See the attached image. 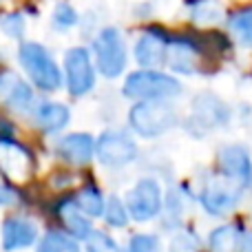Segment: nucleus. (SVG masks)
Instances as JSON below:
<instances>
[{
  "label": "nucleus",
  "mask_w": 252,
  "mask_h": 252,
  "mask_svg": "<svg viewBox=\"0 0 252 252\" xmlns=\"http://www.w3.org/2000/svg\"><path fill=\"white\" fill-rule=\"evenodd\" d=\"M128 124L139 137H159L177 124L175 109L166 100H137L128 111Z\"/></svg>",
  "instance_id": "f257e3e1"
},
{
  "label": "nucleus",
  "mask_w": 252,
  "mask_h": 252,
  "mask_svg": "<svg viewBox=\"0 0 252 252\" xmlns=\"http://www.w3.org/2000/svg\"><path fill=\"white\" fill-rule=\"evenodd\" d=\"M18 60H20L22 69L27 71L29 80L40 89V91H58L62 87V73L58 64L53 62L51 53L38 42H25L20 44L18 51Z\"/></svg>",
  "instance_id": "f03ea898"
},
{
  "label": "nucleus",
  "mask_w": 252,
  "mask_h": 252,
  "mask_svg": "<svg viewBox=\"0 0 252 252\" xmlns=\"http://www.w3.org/2000/svg\"><path fill=\"white\" fill-rule=\"evenodd\" d=\"M122 93L130 100H168L182 93V82L157 69H142L126 78Z\"/></svg>",
  "instance_id": "7ed1b4c3"
},
{
  "label": "nucleus",
  "mask_w": 252,
  "mask_h": 252,
  "mask_svg": "<svg viewBox=\"0 0 252 252\" xmlns=\"http://www.w3.org/2000/svg\"><path fill=\"white\" fill-rule=\"evenodd\" d=\"M93 53H95V64L104 78H118L126 66V47L124 38L115 27H106L93 40Z\"/></svg>",
  "instance_id": "20e7f679"
},
{
  "label": "nucleus",
  "mask_w": 252,
  "mask_h": 252,
  "mask_svg": "<svg viewBox=\"0 0 252 252\" xmlns=\"http://www.w3.org/2000/svg\"><path fill=\"white\" fill-rule=\"evenodd\" d=\"M126 206H128L130 219L144 223L155 219L164 210V195L155 179H139L126 195Z\"/></svg>",
  "instance_id": "39448f33"
},
{
  "label": "nucleus",
  "mask_w": 252,
  "mask_h": 252,
  "mask_svg": "<svg viewBox=\"0 0 252 252\" xmlns=\"http://www.w3.org/2000/svg\"><path fill=\"white\" fill-rule=\"evenodd\" d=\"M64 75L71 97H82L95 87V69L84 47H73L64 53Z\"/></svg>",
  "instance_id": "423d86ee"
},
{
  "label": "nucleus",
  "mask_w": 252,
  "mask_h": 252,
  "mask_svg": "<svg viewBox=\"0 0 252 252\" xmlns=\"http://www.w3.org/2000/svg\"><path fill=\"white\" fill-rule=\"evenodd\" d=\"M95 157L106 168H122L137 157V144L122 130H106L95 142Z\"/></svg>",
  "instance_id": "0eeeda50"
},
{
  "label": "nucleus",
  "mask_w": 252,
  "mask_h": 252,
  "mask_svg": "<svg viewBox=\"0 0 252 252\" xmlns=\"http://www.w3.org/2000/svg\"><path fill=\"white\" fill-rule=\"evenodd\" d=\"M217 166L221 177L237 184L241 190H248L252 186V157L248 148L241 144H228L219 151Z\"/></svg>",
  "instance_id": "6e6552de"
},
{
  "label": "nucleus",
  "mask_w": 252,
  "mask_h": 252,
  "mask_svg": "<svg viewBox=\"0 0 252 252\" xmlns=\"http://www.w3.org/2000/svg\"><path fill=\"white\" fill-rule=\"evenodd\" d=\"M0 170L13 184L29 182L33 173V159H31L29 148H25L11 137H0Z\"/></svg>",
  "instance_id": "1a4fd4ad"
},
{
  "label": "nucleus",
  "mask_w": 252,
  "mask_h": 252,
  "mask_svg": "<svg viewBox=\"0 0 252 252\" xmlns=\"http://www.w3.org/2000/svg\"><path fill=\"white\" fill-rule=\"evenodd\" d=\"M241 192L244 190L237 184L228 182L226 177L221 182H208L199 195L201 208L208 215H213V217H226L237 208Z\"/></svg>",
  "instance_id": "9d476101"
},
{
  "label": "nucleus",
  "mask_w": 252,
  "mask_h": 252,
  "mask_svg": "<svg viewBox=\"0 0 252 252\" xmlns=\"http://www.w3.org/2000/svg\"><path fill=\"white\" fill-rule=\"evenodd\" d=\"M230 120V109L223 100H219L213 93H201L192 102V115L188 120V124H192L195 130H210L217 126L228 124Z\"/></svg>",
  "instance_id": "9b49d317"
},
{
  "label": "nucleus",
  "mask_w": 252,
  "mask_h": 252,
  "mask_svg": "<svg viewBox=\"0 0 252 252\" xmlns=\"http://www.w3.org/2000/svg\"><path fill=\"white\" fill-rule=\"evenodd\" d=\"M0 104L16 113H29L35 104L33 89L13 71L0 69Z\"/></svg>",
  "instance_id": "f8f14e48"
},
{
  "label": "nucleus",
  "mask_w": 252,
  "mask_h": 252,
  "mask_svg": "<svg viewBox=\"0 0 252 252\" xmlns=\"http://www.w3.org/2000/svg\"><path fill=\"white\" fill-rule=\"evenodd\" d=\"M168 49L170 40L166 38L164 31L148 29L135 44V60L144 69H157L159 64H164L168 60Z\"/></svg>",
  "instance_id": "ddd939ff"
},
{
  "label": "nucleus",
  "mask_w": 252,
  "mask_h": 252,
  "mask_svg": "<svg viewBox=\"0 0 252 252\" xmlns=\"http://www.w3.org/2000/svg\"><path fill=\"white\" fill-rule=\"evenodd\" d=\"M38 241V226L29 219L9 217L2 223V248L7 252L25 250Z\"/></svg>",
  "instance_id": "4468645a"
},
{
  "label": "nucleus",
  "mask_w": 252,
  "mask_h": 252,
  "mask_svg": "<svg viewBox=\"0 0 252 252\" xmlns=\"http://www.w3.org/2000/svg\"><path fill=\"white\" fill-rule=\"evenodd\" d=\"M58 155L71 166H87L95 155V139L89 133H71L58 142Z\"/></svg>",
  "instance_id": "2eb2a0df"
},
{
  "label": "nucleus",
  "mask_w": 252,
  "mask_h": 252,
  "mask_svg": "<svg viewBox=\"0 0 252 252\" xmlns=\"http://www.w3.org/2000/svg\"><path fill=\"white\" fill-rule=\"evenodd\" d=\"M58 217H60L64 230L69 232L71 237H75V239H84V241H87V237L93 232L91 221L87 219L89 215L80 208L75 199L60 201V206H58Z\"/></svg>",
  "instance_id": "dca6fc26"
},
{
  "label": "nucleus",
  "mask_w": 252,
  "mask_h": 252,
  "mask_svg": "<svg viewBox=\"0 0 252 252\" xmlns=\"http://www.w3.org/2000/svg\"><path fill=\"white\" fill-rule=\"evenodd\" d=\"M33 120L40 126V130L47 135L60 133L62 128H66L71 120V111L60 102H42L33 109Z\"/></svg>",
  "instance_id": "f3484780"
},
{
  "label": "nucleus",
  "mask_w": 252,
  "mask_h": 252,
  "mask_svg": "<svg viewBox=\"0 0 252 252\" xmlns=\"http://www.w3.org/2000/svg\"><path fill=\"white\" fill-rule=\"evenodd\" d=\"M197 56L199 49L192 40L188 38H175L170 40V49H168V64L173 71L177 73H195L197 71Z\"/></svg>",
  "instance_id": "a211bd4d"
},
{
  "label": "nucleus",
  "mask_w": 252,
  "mask_h": 252,
  "mask_svg": "<svg viewBox=\"0 0 252 252\" xmlns=\"http://www.w3.org/2000/svg\"><path fill=\"white\" fill-rule=\"evenodd\" d=\"M244 237H246L244 230L237 223L219 226L208 235V250L210 252H241Z\"/></svg>",
  "instance_id": "6ab92c4d"
},
{
  "label": "nucleus",
  "mask_w": 252,
  "mask_h": 252,
  "mask_svg": "<svg viewBox=\"0 0 252 252\" xmlns=\"http://www.w3.org/2000/svg\"><path fill=\"white\" fill-rule=\"evenodd\" d=\"M188 13L197 25H215L223 18L221 4L215 0H188Z\"/></svg>",
  "instance_id": "aec40b11"
},
{
  "label": "nucleus",
  "mask_w": 252,
  "mask_h": 252,
  "mask_svg": "<svg viewBox=\"0 0 252 252\" xmlns=\"http://www.w3.org/2000/svg\"><path fill=\"white\" fill-rule=\"evenodd\" d=\"M35 252H80V246H78V239L71 237L69 232L49 230L38 241V250Z\"/></svg>",
  "instance_id": "412c9836"
},
{
  "label": "nucleus",
  "mask_w": 252,
  "mask_h": 252,
  "mask_svg": "<svg viewBox=\"0 0 252 252\" xmlns=\"http://www.w3.org/2000/svg\"><path fill=\"white\" fill-rule=\"evenodd\" d=\"M228 29L241 47H252V7L239 9L228 18Z\"/></svg>",
  "instance_id": "4be33fe9"
},
{
  "label": "nucleus",
  "mask_w": 252,
  "mask_h": 252,
  "mask_svg": "<svg viewBox=\"0 0 252 252\" xmlns=\"http://www.w3.org/2000/svg\"><path fill=\"white\" fill-rule=\"evenodd\" d=\"M75 201H78V206L89 215V217H102V215H104L106 199H104V195L100 192V188H95L93 184L84 186L82 190L78 192Z\"/></svg>",
  "instance_id": "5701e85b"
},
{
  "label": "nucleus",
  "mask_w": 252,
  "mask_h": 252,
  "mask_svg": "<svg viewBox=\"0 0 252 252\" xmlns=\"http://www.w3.org/2000/svg\"><path fill=\"white\" fill-rule=\"evenodd\" d=\"M104 219L111 228H126V223H128V219H130L126 201H122L115 195L109 197V199H106V208H104Z\"/></svg>",
  "instance_id": "b1692460"
},
{
  "label": "nucleus",
  "mask_w": 252,
  "mask_h": 252,
  "mask_svg": "<svg viewBox=\"0 0 252 252\" xmlns=\"http://www.w3.org/2000/svg\"><path fill=\"white\" fill-rule=\"evenodd\" d=\"M87 252H122V248L106 232H91L87 237Z\"/></svg>",
  "instance_id": "393cba45"
},
{
  "label": "nucleus",
  "mask_w": 252,
  "mask_h": 252,
  "mask_svg": "<svg viewBox=\"0 0 252 252\" xmlns=\"http://www.w3.org/2000/svg\"><path fill=\"white\" fill-rule=\"evenodd\" d=\"M78 22V13L71 4L66 2H60L56 9H53V25L58 29H71V27Z\"/></svg>",
  "instance_id": "a878e982"
},
{
  "label": "nucleus",
  "mask_w": 252,
  "mask_h": 252,
  "mask_svg": "<svg viewBox=\"0 0 252 252\" xmlns=\"http://www.w3.org/2000/svg\"><path fill=\"white\" fill-rule=\"evenodd\" d=\"M0 29L9 38H16V40L22 38V33H25V18H22V13H7L0 20Z\"/></svg>",
  "instance_id": "bb28decb"
},
{
  "label": "nucleus",
  "mask_w": 252,
  "mask_h": 252,
  "mask_svg": "<svg viewBox=\"0 0 252 252\" xmlns=\"http://www.w3.org/2000/svg\"><path fill=\"white\" fill-rule=\"evenodd\" d=\"M128 252H161V244L155 235H135L130 237Z\"/></svg>",
  "instance_id": "cd10ccee"
},
{
  "label": "nucleus",
  "mask_w": 252,
  "mask_h": 252,
  "mask_svg": "<svg viewBox=\"0 0 252 252\" xmlns=\"http://www.w3.org/2000/svg\"><path fill=\"white\" fill-rule=\"evenodd\" d=\"M199 250V244H197V237L190 235V232H182L173 239L170 244V252H197Z\"/></svg>",
  "instance_id": "c85d7f7f"
},
{
  "label": "nucleus",
  "mask_w": 252,
  "mask_h": 252,
  "mask_svg": "<svg viewBox=\"0 0 252 252\" xmlns=\"http://www.w3.org/2000/svg\"><path fill=\"white\" fill-rule=\"evenodd\" d=\"M20 201V192L13 186L0 182V206H16Z\"/></svg>",
  "instance_id": "c756f323"
},
{
  "label": "nucleus",
  "mask_w": 252,
  "mask_h": 252,
  "mask_svg": "<svg viewBox=\"0 0 252 252\" xmlns=\"http://www.w3.org/2000/svg\"><path fill=\"white\" fill-rule=\"evenodd\" d=\"M241 252H252V232L244 237V244H241Z\"/></svg>",
  "instance_id": "7c9ffc66"
}]
</instances>
